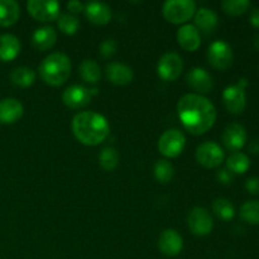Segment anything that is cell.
<instances>
[{
	"mask_svg": "<svg viewBox=\"0 0 259 259\" xmlns=\"http://www.w3.org/2000/svg\"><path fill=\"white\" fill-rule=\"evenodd\" d=\"M182 70H184V61L181 56L175 52L164 53L157 63V72L164 81H175L179 78Z\"/></svg>",
	"mask_w": 259,
	"mask_h": 259,
	"instance_id": "11",
	"label": "cell"
},
{
	"mask_svg": "<svg viewBox=\"0 0 259 259\" xmlns=\"http://www.w3.org/2000/svg\"><path fill=\"white\" fill-rule=\"evenodd\" d=\"M83 8H85V4H82L81 2H77V0H72V2L67 3V9L72 14H77V13L83 12Z\"/></svg>",
	"mask_w": 259,
	"mask_h": 259,
	"instance_id": "36",
	"label": "cell"
},
{
	"mask_svg": "<svg viewBox=\"0 0 259 259\" xmlns=\"http://www.w3.org/2000/svg\"><path fill=\"white\" fill-rule=\"evenodd\" d=\"M247 142V131L242 124L232 123L223 133V143L229 151L239 152Z\"/></svg>",
	"mask_w": 259,
	"mask_h": 259,
	"instance_id": "15",
	"label": "cell"
},
{
	"mask_svg": "<svg viewBox=\"0 0 259 259\" xmlns=\"http://www.w3.org/2000/svg\"><path fill=\"white\" fill-rule=\"evenodd\" d=\"M195 18V27L197 29H201L205 33H212L218 28L219 24V18L214 10L209 8H200L196 9L194 15Z\"/></svg>",
	"mask_w": 259,
	"mask_h": 259,
	"instance_id": "21",
	"label": "cell"
},
{
	"mask_svg": "<svg viewBox=\"0 0 259 259\" xmlns=\"http://www.w3.org/2000/svg\"><path fill=\"white\" fill-rule=\"evenodd\" d=\"M93 98L90 89L82 85H71L63 91L62 101L67 108L78 110L89 105Z\"/></svg>",
	"mask_w": 259,
	"mask_h": 259,
	"instance_id": "12",
	"label": "cell"
},
{
	"mask_svg": "<svg viewBox=\"0 0 259 259\" xmlns=\"http://www.w3.org/2000/svg\"><path fill=\"white\" fill-rule=\"evenodd\" d=\"M186 146V137L179 129H168L163 132L158 139V151L168 158H176Z\"/></svg>",
	"mask_w": 259,
	"mask_h": 259,
	"instance_id": "7",
	"label": "cell"
},
{
	"mask_svg": "<svg viewBox=\"0 0 259 259\" xmlns=\"http://www.w3.org/2000/svg\"><path fill=\"white\" fill-rule=\"evenodd\" d=\"M177 43L180 47L189 52H194L201 45V37L200 32L195 25L184 24L177 30Z\"/></svg>",
	"mask_w": 259,
	"mask_h": 259,
	"instance_id": "16",
	"label": "cell"
},
{
	"mask_svg": "<svg viewBox=\"0 0 259 259\" xmlns=\"http://www.w3.org/2000/svg\"><path fill=\"white\" fill-rule=\"evenodd\" d=\"M99 163L105 171H114L119 164V153L114 147H105L99 154Z\"/></svg>",
	"mask_w": 259,
	"mask_h": 259,
	"instance_id": "28",
	"label": "cell"
},
{
	"mask_svg": "<svg viewBox=\"0 0 259 259\" xmlns=\"http://www.w3.org/2000/svg\"><path fill=\"white\" fill-rule=\"evenodd\" d=\"M85 15L91 23L96 25H105L111 20V9L109 5L99 2H91L85 4Z\"/></svg>",
	"mask_w": 259,
	"mask_h": 259,
	"instance_id": "19",
	"label": "cell"
},
{
	"mask_svg": "<svg viewBox=\"0 0 259 259\" xmlns=\"http://www.w3.org/2000/svg\"><path fill=\"white\" fill-rule=\"evenodd\" d=\"M207 62L219 71L228 70L233 65L234 53L229 43L225 40H215L209 46L206 52Z\"/></svg>",
	"mask_w": 259,
	"mask_h": 259,
	"instance_id": "6",
	"label": "cell"
},
{
	"mask_svg": "<svg viewBox=\"0 0 259 259\" xmlns=\"http://www.w3.org/2000/svg\"><path fill=\"white\" fill-rule=\"evenodd\" d=\"M71 60L62 52L50 53L40 62L38 72L45 83L50 86H61L71 75Z\"/></svg>",
	"mask_w": 259,
	"mask_h": 259,
	"instance_id": "3",
	"label": "cell"
},
{
	"mask_svg": "<svg viewBox=\"0 0 259 259\" xmlns=\"http://www.w3.org/2000/svg\"><path fill=\"white\" fill-rule=\"evenodd\" d=\"M174 174V166L171 164V162L166 161V159H159L154 164V176L161 184H167V182L171 181Z\"/></svg>",
	"mask_w": 259,
	"mask_h": 259,
	"instance_id": "31",
	"label": "cell"
},
{
	"mask_svg": "<svg viewBox=\"0 0 259 259\" xmlns=\"http://www.w3.org/2000/svg\"><path fill=\"white\" fill-rule=\"evenodd\" d=\"M220 5H222L224 13L232 15V17H239V15L247 13L252 7L249 0H224L220 3Z\"/></svg>",
	"mask_w": 259,
	"mask_h": 259,
	"instance_id": "30",
	"label": "cell"
},
{
	"mask_svg": "<svg viewBox=\"0 0 259 259\" xmlns=\"http://www.w3.org/2000/svg\"><path fill=\"white\" fill-rule=\"evenodd\" d=\"M27 9L35 20L50 23L60 17V3L55 0H29Z\"/></svg>",
	"mask_w": 259,
	"mask_h": 259,
	"instance_id": "8",
	"label": "cell"
},
{
	"mask_svg": "<svg viewBox=\"0 0 259 259\" xmlns=\"http://www.w3.org/2000/svg\"><path fill=\"white\" fill-rule=\"evenodd\" d=\"M212 211L219 219L224 220V222H229L235 215V209L233 204L224 197H219L212 202Z\"/></svg>",
	"mask_w": 259,
	"mask_h": 259,
	"instance_id": "29",
	"label": "cell"
},
{
	"mask_svg": "<svg viewBox=\"0 0 259 259\" xmlns=\"http://www.w3.org/2000/svg\"><path fill=\"white\" fill-rule=\"evenodd\" d=\"M253 45H254V47L259 51V32L254 35V38H253Z\"/></svg>",
	"mask_w": 259,
	"mask_h": 259,
	"instance_id": "39",
	"label": "cell"
},
{
	"mask_svg": "<svg viewBox=\"0 0 259 259\" xmlns=\"http://www.w3.org/2000/svg\"><path fill=\"white\" fill-rule=\"evenodd\" d=\"M240 219L250 225H259V200L244 202L239 210Z\"/></svg>",
	"mask_w": 259,
	"mask_h": 259,
	"instance_id": "27",
	"label": "cell"
},
{
	"mask_svg": "<svg viewBox=\"0 0 259 259\" xmlns=\"http://www.w3.org/2000/svg\"><path fill=\"white\" fill-rule=\"evenodd\" d=\"M249 22L254 28H259V8L258 7L253 8L252 12H250Z\"/></svg>",
	"mask_w": 259,
	"mask_h": 259,
	"instance_id": "37",
	"label": "cell"
},
{
	"mask_svg": "<svg viewBox=\"0 0 259 259\" xmlns=\"http://www.w3.org/2000/svg\"><path fill=\"white\" fill-rule=\"evenodd\" d=\"M187 224H189V229L191 233L196 237H205L211 233L212 228H214V222L205 207L196 206L189 212L187 217Z\"/></svg>",
	"mask_w": 259,
	"mask_h": 259,
	"instance_id": "10",
	"label": "cell"
},
{
	"mask_svg": "<svg viewBox=\"0 0 259 259\" xmlns=\"http://www.w3.org/2000/svg\"><path fill=\"white\" fill-rule=\"evenodd\" d=\"M162 13L167 22L184 24L196 13V3L194 0H167L162 8Z\"/></svg>",
	"mask_w": 259,
	"mask_h": 259,
	"instance_id": "4",
	"label": "cell"
},
{
	"mask_svg": "<svg viewBox=\"0 0 259 259\" xmlns=\"http://www.w3.org/2000/svg\"><path fill=\"white\" fill-rule=\"evenodd\" d=\"M57 33L51 25L37 28L32 35V45L38 51H48L55 46Z\"/></svg>",
	"mask_w": 259,
	"mask_h": 259,
	"instance_id": "20",
	"label": "cell"
},
{
	"mask_svg": "<svg viewBox=\"0 0 259 259\" xmlns=\"http://www.w3.org/2000/svg\"><path fill=\"white\" fill-rule=\"evenodd\" d=\"M250 159L243 152H233L227 158V168L233 175H243L249 169Z\"/></svg>",
	"mask_w": 259,
	"mask_h": 259,
	"instance_id": "24",
	"label": "cell"
},
{
	"mask_svg": "<svg viewBox=\"0 0 259 259\" xmlns=\"http://www.w3.org/2000/svg\"><path fill=\"white\" fill-rule=\"evenodd\" d=\"M187 85L197 93V95L201 94H207L214 88V81H212L211 75L206 70L200 67H195L187 73L186 76Z\"/></svg>",
	"mask_w": 259,
	"mask_h": 259,
	"instance_id": "14",
	"label": "cell"
},
{
	"mask_svg": "<svg viewBox=\"0 0 259 259\" xmlns=\"http://www.w3.org/2000/svg\"><path fill=\"white\" fill-rule=\"evenodd\" d=\"M105 75L111 83L118 86L128 85L134 77L133 70L129 66L120 62L109 63L105 67Z\"/></svg>",
	"mask_w": 259,
	"mask_h": 259,
	"instance_id": "17",
	"label": "cell"
},
{
	"mask_svg": "<svg viewBox=\"0 0 259 259\" xmlns=\"http://www.w3.org/2000/svg\"><path fill=\"white\" fill-rule=\"evenodd\" d=\"M57 23L61 32L68 35L75 34V33L77 32L78 27H80V22H78L77 17H75L73 14H68V13L61 14L60 17H58Z\"/></svg>",
	"mask_w": 259,
	"mask_h": 259,
	"instance_id": "32",
	"label": "cell"
},
{
	"mask_svg": "<svg viewBox=\"0 0 259 259\" xmlns=\"http://www.w3.org/2000/svg\"><path fill=\"white\" fill-rule=\"evenodd\" d=\"M217 179L220 184L228 186V185L232 184L233 180H234V175H233L228 168H222L217 174Z\"/></svg>",
	"mask_w": 259,
	"mask_h": 259,
	"instance_id": "34",
	"label": "cell"
},
{
	"mask_svg": "<svg viewBox=\"0 0 259 259\" xmlns=\"http://www.w3.org/2000/svg\"><path fill=\"white\" fill-rule=\"evenodd\" d=\"M81 78L88 83H98L101 78V68L94 60H83L78 68Z\"/></svg>",
	"mask_w": 259,
	"mask_h": 259,
	"instance_id": "26",
	"label": "cell"
},
{
	"mask_svg": "<svg viewBox=\"0 0 259 259\" xmlns=\"http://www.w3.org/2000/svg\"><path fill=\"white\" fill-rule=\"evenodd\" d=\"M184 248V239L175 229H166L158 238V249L167 257H176Z\"/></svg>",
	"mask_w": 259,
	"mask_h": 259,
	"instance_id": "13",
	"label": "cell"
},
{
	"mask_svg": "<svg viewBox=\"0 0 259 259\" xmlns=\"http://www.w3.org/2000/svg\"><path fill=\"white\" fill-rule=\"evenodd\" d=\"M177 114L182 125L195 136H202L212 128L217 120V109L207 98L186 94L177 104Z\"/></svg>",
	"mask_w": 259,
	"mask_h": 259,
	"instance_id": "1",
	"label": "cell"
},
{
	"mask_svg": "<svg viewBox=\"0 0 259 259\" xmlns=\"http://www.w3.org/2000/svg\"><path fill=\"white\" fill-rule=\"evenodd\" d=\"M248 151L252 154H259V137L250 142L249 146H248Z\"/></svg>",
	"mask_w": 259,
	"mask_h": 259,
	"instance_id": "38",
	"label": "cell"
},
{
	"mask_svg": "<svg viewBox=\"0 0 259 259\" xmlns=\"http://www.w3.org/2000/svg\"><path fill=\"white\" fill-rule=\"evenodd\" d=\"M248 86L247 78H239L235 85H230L223 91V103L227 110L232 114H240L247 105L245 88Z\"/></svg>",
	"mask_w": 259,
	"mask_h": 259,
	"instance_id": "5",
	"label": "cell"
},
{
	"mask_svg": "<svg viewBox=\"0 0 259 259\" xmlns=\"http://www.w3.org/2000/svg\"><path fill=\"white\" fill-rule=\"evenodd\" d=\"M99 52H100V55L103 56V57L105 58H109L111 57V56L115 55L116 52V43L114 39H105L101 42L100 45V48H99Z\"/></svg>",
	"mask_w": 259,
	"mask_h": 259,
	"instance_id": "33",
	"label": "cell"
},
{
	"mask_svg": "<svg viewBox=\"0 0 259 259\" xmlns=\"http://www.w3.org/2000/svg\"><path fill=\"white\" fill-rule=\"evenodd\" d=\"M24 113L22 103L17 99L7 98L0 100V123L13 124L19 120Z\"/></svg>",
	"mask_w": 259,
	"mask_h": 259,
	"instance_id": "18",
	"label": "cell"
},
{
	"mask_svg": "<svg viewBox=\"0 0 259 259\" xmlns=\"http://www.w3.org/2000/svg\"><path fill=\"white\" fill-rule=\"evenodd\" d=\"M20 17L19 4L14 0H0V27L15 24Z\"/></svg>",
	"mask_w": 259,
	"mask_h": 259,
	"instance_id": "23",
	"label": "cell"
},
{
	"mask_svg": "<svg viewBox=\"0 0 259 259\" xmlns=\"http://www.w3.org/2000/svg\"><path fill=\"white\" fill-rule=\"evenodd\" d=\"M20 47V40L14 34L0 35V61L8 62L14 60L19 55Z\"/></svg>",
	"mask_w": 259,
	"mask_h": 259,
	"instance_id": "22",
	"label": "cell"
},
{
	"mask_svg": "<svg viewBox=\"0 0 259 259\" xmlns=\"http://www.w3.org/2000/svg\"><path fill=\"white\" fill-rule=\"evenodd\" d=\"M10 81L18 88H29L35 81V72L29 67H15L10 73Z\"/></svg>",
	"mask_w": 259,
	"mask_h": 259,
	"instance_id": "25",
	"label": "cell"
},
{
	"mask_svg": "<svg viewBox=\"0 0 259 259\" xmlns=\"http://www.w3.org/2000/svg\"><path fill=\"white\" fill-rule=\"evenodd\" d=\"M71 128L76 139L89 147L100 144L110 133L108 120L95 111H81L76 114L71 123Z\"/></svg>",
	"mask_w": 259,
	"mask_h": 259,
	"instance_id": "2",
	"label": "cell"
},
{
	"mask_svg": "<svg viewBox=\"0 0 259 259\" xmlns=\"http://www.w3.org/2000/svg\"><path fill=\"white\" fill-rule=\"evenodd\" d=\"M224 151L215 142H204L196 148V161L205 168H217L224 162Z\"/></svg>",
	"mask_w": 259,
	"mask_h": 259,
	"instance_id": "9",
	"label": "cell"
},
{
	"mask_svg": "<svg viewBox=\"0 0 259 259\" xmlns=\"http://www.w3.org/2000/svg\"><path fill=\"white\" fill-rule=\"evenodd\" d=\"M245 189L250 195H259V177H249L245 181Z\"/></svg>",
	"mask_w": 259,
	"mask_h": 259,
	"instance_id": "35",
	"label": "cell"
}]
</instances>
